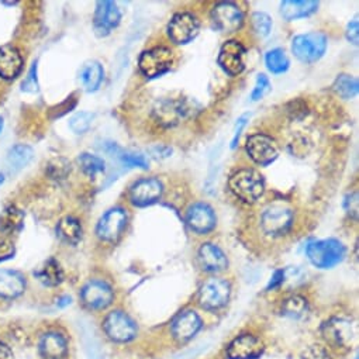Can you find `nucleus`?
Returning a JSON list of instances; mask_svg holds the SVG:
<instances>
[{"label":"nucleus","instance_id":"obj_1","mask_svg":"<svg viewBox=\"0 0 359 359\" xmlns=\"http://www.w3.org/2000/svg\"><path fill=\"white\" fill-rule=\"evenodd\" d=\"M229 187L231 192L245 203H255L265 191L264 176L250 168L234 172L229 179Z\"/></svg>","mask_w":359,"mask_h":359},{"label":"nucleus","instance_id":"obj_2","mask_svg":"<svg viewBox=\"0 0 359 359\" xmlns=\"http://www.w3.org/2000/svg\"><path fill=\"white\" fill-rule=\"evenodd\" d=\"M309 261L320 269H328L338 265L345 257V247L335 238L313 241L306 248Z\"/></svg>","mask_w":359,"mask_h":359},{"label":"nucleus","instance_id":"obj_3","mask_svg":"<svg viewBox=\"0 0 359 359\" xmlns=\"http://www.w3.org/2000/svg\"><path fill=\"white\" fill-rule=\"evenodd\" d=\"M327 50V37L321 33H307L300 34L292 41V51L294 57L304 62L313 64L317 62Z\"/></svg>","mask_w":359,"mask_h":359},{"label":"nucleus","instance_id":"obj_4","mask_svg":"<svg viewBox=\"0 0 359 359\" xmlns=\"http://www.w3.org/2000/svg\"><path fill=\"white\" fill-rule=\"evenodd\" d=\"M261 230L269 237H282L293 226V212L282 205H273L261 215Z\"/></svg>","mask_w":359,"mask_h":359},{"label":"nucleus","instance_id":"obj_5","mask_svg":"<svg viewBox=\"0 0 359 359\" xmlns=\"http://www.w3.org/2000/svg\"><path fill=\"white\" fill-rule=\"evenodd\" d=\"M173 65V53L166 47H155L144 51L138 60V68L148 79L162 76Z\"/></svg>","mask_w":359,"mask_h":359},{"label":"nucleus","instance_id":"obj_6","mask_svg":"<svg viewBox=\"0 0 359 359\" xmlns=\"http://www.w3.org/2000/svg\"><path fill=\"white\" fill-rule=\"evenodd\" d=\"M231 293V286L222 278L208 279L199 290V304L205 310H217L227 304Z\"/></svg>","mask_w":359,"mask_h":359},{"label":"nucleus","instance_id":"obj_7","mask_svg":"<svg viewBox=\"0 0 359 359\" xmlns=\"http://www.w3.org/2000/svg\"><path fill=\"white\" fill-rule=\"evenodd\" d=\"M103 330L114 342H128L137 337V324L121 310H114L106 316Z\"/></svg>","mask_w":359,"mask_h":359},{"label":"nucleus","instance_id":"obj_8","mask_svg":"<svg viewBox=\"0 0 359 359\" xmlns=\"http://www.w3.org/2000/svg\"><path fill=\"white\" fill-rule=\"evenodd\" d=\"M201 32V23L191 13H177L168 25V36L172 43L185 46L195 40Z\"/></svg>","mask_w":359,"mask_h":359},{"label":"nucleus","instance_id":"obj_9","mask_svg":"<svg viewBox=\"0 0 359 359\" xmlns=\"http://www.w3.org/2000/svg\"><path fill=\"white\" fill-rule=\"evenodd\" d=\"M127 223V210H124L123 208H113L100 217L96 227V234L102 241L116 243L124 233Z\"/></svg>","mask_w":359,"mask_h":359},{"label":"nucleus","instance_id":"obj_10","mask_svg":"<svg viewBox=\"0 0 359 359\" xmlns=\"http://www.w3.org/2000/svg\"><path fill=\"white\" fill-rule=\"evenodd\" d=\"M245 149L250 158L261 166L272 163L279 156V147L275 140L261 133L248 137L245 142Z\"/></svg>","mask_w":359,"mask_h":359},{"label":"nucleus","instance_id":"obj_11","mask_svg":"<svg viewBox=\"0 0 359 359\" xmlns=\"http://www.w3.org/2000/svg\"><path fill=\"white\" fill-rule=\"evenodd\" d=\"M81 300L89 310H103L113 303L114 292L107 282L92 279L82 287Z\"/></svg>","mask_w":359,"mask_h":359},{"label":"nucleus","instance_id":"obj_12","mask_svg":"<svg viewBox=\"0 0 359 359\" xmlns=\"http://www.w3.org/2000/svg\"><path fill=\"white\" fill-rule=\"evenodd\" d=\"M163 187L156 177H142L130 188V201L134 206L144 208L162 198Z\"/></svg>","mask_w":359,"mask_h":359},{"label":"nucleus","instance_id":"obj_13","mask_svg":"<svg viewBox=\"0 0 359 359\" xmlns=\"http://www.w3.org/2000/svg\"><path fill=\"white\" fill-rule=\"evenodd\" d=\"M212 20L223 33L238 32L244 23L243 11L233 2H222L213 8Z\"/></svg>","mask_w":359,"mask_h":359},{"label":"nucleus","instance_id":"obj_14","mask_svg":"<svg viewBox=\"0 0 359 359\" xmlns=\"http://www.w3.org/2000/svg\"><path fill=\"white\" fill-rule=\"evenodd\" d=\"M324 339L335 348H346L352 342L353 330L351 321L339 317L330 318L321 327Z\"/></svg>","mask_w":359,"mask_h":359},{"label":"nucleus","instance_id":"obj_15","mask_svg":"<svg viewBox=\"0 0 359 359\" xmlns=\"http://www.w3.org/2000/svg\"><path fill=\"white\" fill-rule=\"evenodd\" d=\"M244 54H245V48L243 47L241 43H238L236 40L226 41L223 44V47L220 48L219 65L222 67V69L226 74H229L231 76H237L245 68Z\"/></svg>","mask_w":359,"mask_h":359},{"label":"nucleus","instance_id":"obj_16","mask_svg":"<svg viewBox=\"0 0 359 359\" xmlns=\"http://www.w3.org/2000/svg\"><path fill=\"white\" fill-rule=\"evenodd\" d=\"M121 13L116 4L113 2H97L95 18H93V27L99 37H106L110 34L113 29L120 25Z\"/></svg>","mask_w":359,"mask_h":359},{"label":"nucleus","instance_id":"obj_17","mask_svg":"<svg viewBox=\"0 0 359 359\" xmlns=\"http://www.w3.org/2000/svg\"><path fill=\"white\" fill-rule=\"evenodd\" d=\"M201 328H202L201 316L194 310H187L175 317V320L172 321L170 331L176 341L187 342L191 338H194Z\"/></svg>","mask_w":359,"mask_h":359},{"label":"nucleus","instance_id":"obj_18","mask_svg":"<svg viewBox=\"0 0 359 359\" xmlns=\"http://www.w3.org/2000/svg\"><path fill=\"white\" fill-rule=\"evenodd\" d=\"M265 346L262 341L251 334H243L237 337L227 348L230 359H258Z\"/></svg>","mask_w":359,"mask_h":359},{"label":"nucleus","instance_id":"obj_19","mask_svg":"<svg viewBox=\"0 0 359 359\" xmlns=\"http://www.w3.org/2000/svg\"><path fill=\"white\" fill-rule=\"evenodd\" d=\"M215 210L206 203H196L189 208L187 213V223L192 231L198 234H208L216 227Z\"/></svg>","mask_w":359,"mask_h":359},{"label":"nucleus","instance_id":"obj_20","mask_svg":"<svg viewBox=\"0 0 359 359\" xmlns=\"http://www.w3.org/2000/svg\"><path fill=\"white\" fill-rule=\"evenodd\" d=\"M39 351L44 359H65L68 355V339L58 331H47L40 338Z\"/></svg>","mask_w":359,"mask_h":359},{"label":"nucleus","instance_id":"obj_21","mask_svg":"<svg viewBox=\"0 0 359 359\" xmlns=\"http://www.w3.org/2000/svg\"><path fill=\"white\" fill-rule=\"evenodd\" d=\"M27 280L26 276L13 269H0V297L2 299H16L22 296L26 290Z\"/></svg>","mask_w":359,"mask_h":359},{"label":"nucleus","instance_id":"obj_22","mask_svg":"<svg viewBox=\"0 0 359 359\" xmlns=\"http://www.w3.org/2000/svg\"><path fill=\"white\" fill-rule=\"evenodd\" d=\"M187 113V107L182 102L165 99L156 103L154 109V116L156 121L165 127H170L177 124L184 118Z\"/></svg>","mask_w":359,"mask_h":359},{"label":"nucleus","instance_id":"obj_23","mask_svg":"<svg viewBox=\"0 0 359 359\" xmlns=\"http://www.w3.org/2000/svg\"><path fill=\"white\" fill-rule=\"evenodd\" d=\"M23 69V57L13 46L0 47V78L12 81L20 75Z\"/></svg>","mask_w":359,"mask_h":359},{"label":"nucleus","instance_id":"obj_24","mask_svg":"<svg viewBox=\"0 0 359 359\" xmlns=\"http://www.w3.org/2000/svg\"><path fill=\"white\" fill-rule=\"evenodd\" d=\"M199 261L208 272H222L229 266L226 254L220 247L212 243H206L199 250Z\"/></svg>","mask_w":359,"mask_h":359},{"label":"nucleus","instance_id":"obj_25","mask_svg":"<svg viewBox=\"0 0 359 359\" xmlns=\"http://www.w3.org/2000/svg\"><path fill=\"white\" fill-rule=\"evenodd\" d=\"M318 8L317 2L313 0H285L280 4V15L285 20L293 22L309 18Z\"/></svg>","mask_w":359,"mask_h":359},{"label":"nucleus","instance_id":"obj_26","mask_svg":"<svg viewBox=\"0 0 359 359\" xmlns=\"http://www.w3.org/2000/svg\"><path fill=\"white\" fill-rule=\"evenodd\" d=\"M79 79L86 92H96L104 79V69L102 64L97 61L86 62L81 69Z\"/></svg>","mask_w":359,"mask_h":359},{"label":"nucleus","instance_id":"obj_27","mask_svg":"<svg viewBox=\"0 0 359 359\" xmlns=\"http://www.w3.org/2000/svg\"><path fill=\"white\" fill-rule=\"evenodd\" d=\"M104 151L116 158L117 161H120L123 165L126 166H130V168H142V169H148V161L144 155L141 154H133V152H128L126 149H123L121 147H118L117 144L114 142H107L104 144Z\"/></svg>","mask_w":359,"mask_h":359},{"label":"nucleus","instance_id":"obj_28","mask_svg":"<svg viewBox=\"0 0 359 359\" xmlns=\"http://www.w3.org/2000/svg\"><path fill=\"white\" fill-rule=\"evenodd\" d=\"M34 158V149L26 144H18L12 147L6 156V163L11 172H19L25 169Z\"/></svg>","mask_w":359,"mask_h":359},{"label":"nucleus","instance_id":"obj_29","mask_svg":"<svg viewBox=\"0 0 359 359\" xmlns=\"http://www.w3.org/2000/svg\"><path fill=\"white\" fill-rule=\"evenodd\" d=\"M34 275L44 286H50V287L58 286L64 282V271L60 262L54 258H50L48 261H46Z\"/></svg>","mask_w":359,"mask_h":359},{"label":"nucleus","instance_id":"obj_30","mask_svg":"<svg viewBox=\"0 0 359 359\" xmlns=\"http://www.w3.org/2000/svg\"><path fill=\"white\" fill-rule=\"evenodd\" d=\"M57 234L67 244L75 245L82 240L83 230H82L79 220L68 216V217H64L60 220V223L57 226Z\"/></svg>","mask_w":359,"mask_h":359},{"label":"nucleus","instance_id":"obj_31","mask_svg":"<svg viewBox=\"0 0 359 359\" xmlns=\"http://www.w3.org/2000/svg\"><path fill=\"white\" fill-rule=\"evenodd\" d=\"M25 226V215L16 206H9L0 216V231L6 236L19 233Z\"/></svg>","mask_w":359,"mask_h":359},{"label":"nucleus","instance_id":"obj_32","mask_svg":"<svg viewBox=\"0 0 359 359\" xmlns=\"http://www.w3.org/2000/svg\"><path fill=\"white\" fill-rule=\"evenodd\" d=\"M78 162H79V166L83 170V173L88 175L89 177H96L97 175H100L106 170L104 161L100 156L89 154V152H82L78 156Z\"/></svg>","mask_w":359,"mask_h":359},{"label":"nucleus","instance_id":"obj_33","mask_svg":"<svg viewBox=\"0 0 359 359\" xmlns=\"http://www.w3.org/2000/svg\"><path fill=\"white\" fill-rule=\"evenodd\" d=\"M265 64H266V68L276 75L286 72L290 65L289 58L282 48H275L268 51L265 55Z\"/></svg>","mask_w":359,"mask_h":359},{"label":"nucleus","instance_id":"obj_34","mask_svg":"<svg viewBox=\"0 0 359 359\" xmlns=\"http://www.w3.org/2000/svg\"><path fill=\"white\" fill-rule=\"evenodd\" d=\"M332 89L342 99H352L358 95L359 83H358V79L351 76V75H339L335 79V82L332 85Z\"/></svg>","mask_w":359,"mask_h":359},{"label":"nucleus","instance_id":"obj_35","mask_svg":"<svg viewBox=\"0 0 359 359\" xmlns=\"http://www.w3.org/2000/svg\"><path fill=\"white\" fill-rule=\"evenodd\" d=\"M309 310V303L302 296H292L286 299L282 304V314L290 318H300L306 316Z\"/></svg>","mask_w":359,"mask_h":359},{"label":"nucleus","instance_id":"obj_36","mask_svg":"<svg viewBox=\"0 0 359 359\" xmlns=\"http://www.w3.org/2000/svg\"><path fill=\"white\" fill-rule=\"evenodd\" d=\"M93 118H95V114L89 111H79L69 120V128L75 134H85L90 128Z\"/></svg>","mask_w":359,"mask_h":359},{"label":"nucleus","instance_id":"obj_37","mask_svg":"<svg viewBox=\"0 0 359 359\" xmlns=\"http://www.w3.org/2000/svg\"><path fill=\"white\" fill-rule=\"evenodd\" d=\"M252 26L259 37H266L272 29V19L264 12H257L252 15Z\"/></svg>","mask_w":359,"mask_h":359},{"label":"nucleus","instance_id":"obj_38","mask_svg":"<svg viewBox=\"0 0 359 359\" xmlns=\"http://www.w3.org/2000/svg\"><path fill=\"white\" fill-rule=\"evenodd\" d=\"M271 90V82L268 79V76H265L264 74H259L257 76V83H255V88L251 93V100L252 102H257V100H261L266 93H269Z\"/></svg>","mask_w":359,"mask_h":359},{"label":"nucleus","instance_id":"obj_39","mask_svg":"<svg viewBox=\"0 0 359 359\" xmlns=\"http://www.w3.org/2000/svg\"><path fill=\"white\" fill-rule=\"evenodd\" d=\"M300 359H331L328 351L321 345H310L307 346L302 355Z\"/></svg>","mask_w":359,"mask_h":359},{"label":"nucleus","instance_id":"obj_40","mask_svg":"<svg viewBox=\"0 0 359 359\" xmlns=\"http://www.w3.org/2000/svg\"><path fill=\"white\" fill-rule=\"evenodd\" d=\"M15 254H16L15 244L5 237H0V262L13 258Z\"/></svg>","mask_w":359,"mask_h":359},{"label":"nucleus","instance_id":"obj_41","mask_svg":"<svg viewBox=\"0 0 359 359\" xmlns=\"http://www.w3.org/2000/svg\"><path fill=\"white\" fill-rule=\"evenodd\" d=\"M61 163V159H55L50 163L48 166V172L53 177H65L68 170H71V166L68 165V162L65 161L64 165H60Z\"/></svg>","mask_w":359,"mask_h":359},{"label":"nucleus","instance_id":"obj_42","mask_svg":"<svg viewBox=\"0 0 359 359\" xmlns=\"http://www.w3.org/2000/svg\"><path fill=\"white\" fill-rule=\"evenodd\" d=\"M23 90L26 92H37L39 90V82H37V62L32 67L29 76L23 82Z\"/></svg>","mask_w":359,"mask_h":359},{"label":"nucleus","instance_id":"obj_43","mask_svg":"<svg viewBox=\"0 0 359 359\" xmlns=\"http://www.w3.org/2000/svg\"><path fill=\"white\" fill-rule=\"evenodd\" d=\"M248 118H250V114H244L241 116L238 120H237V124H236V128H234V134H233V140H231V149H236L237 145H238V141H240V137H241V133L244 130V127L247 126L248 123Z\"/></svg>","mask_w":359,"mask_h":359},{"label":"nucleus","instance_id":"obj_44","mask_svg":"<svg viewBox=\"0 0 359 359\" xmlns=\"http://www.w3.org/2000/svg\"><path fill=\"white\" fill-rule=\"evenodd\" d=\"M346 39L349 43L352 44H358V40H359V27H358V19L355 18L352 22H349L348 27H346Z\"/></svg>","mask_w":359,"mask_h":359},{"label":"nucleus","instance_id":"obj_45","mask_svg":"<svg viewBox=\"0 0 359 359\" xmlns=\"http://www.w3.org/2000/svg\"><path fill=\"white\" fill-rule=\"evenodd\" d=\"M283 282H285V271H283V269H279V271H276V272L273 273V276H272V279H271V282H269V285H268V290L279 287Z\"/></svg>","mask_w":359,"mask_h":359},{"label":"nucleus","instance_id":"obj_46","mask_svg":"<svg viewBox=\"0 0 359 359\" xmlns=\"http://www.w3.org/2000/svg\"><path fill=\"white\" fill-rule=\"evenodd\" d=\"M345 209H346V212H348L349 215L353 213V215L356 216V213H358V195H356V194H352L351 196L346 198V201H345Z\"/></svg>","mask_w":359,"mask_h":359},{"label":"nucleus","instance_id":"obj_47","mask_svg":"<svg viewBox=\"0 0 359 359\" xmlns=\"http://www.w3.org/2000/svg\"><path fill=\"white\" fill-rule=\"evenodd\" d=\"M0 359H15L12 348L4 341H0Z\"/></svg>","mask_w":359,"mask_h":359},{"label":"nucleus","instance_id":"obj_48","mask_svg":"<svg viewBox=\"0 0 359 359\" xmlns=\"http://www.w3.org/2000/svg\"><path fill=\"white\" fill-rule=\"evenodd\" d=\"M69 303H71V297H68V296L61 297L60 302H58V307H65V306H68Z\"/></svg>","mask_w":359,"mask_h":359},{"label":"nucleus","instance_id":"obj_49","mask_svg":"<svg viewBox=\"0 0 359 359\" xmlns=\"http://www.w3.org/2000/svg\"><path fill=\"white\" fill-rule=\"evenodd\" d=\"M4 126H5V121H4V117H0V133H2V130H4Z\"/></svg>","mask_w":359,"mask_h":359},{"label":"nucleus","instance_id":"obj_50","mask_svg":"<svg viewBox=\"0 0 359 359\" xmlns=\"http://www.w3.org/2000/svg\"><path fill=\"white\" fill-rule=\"evenodd\" d=\"M4 182H5V175H4V173H0V187L4 185Z\"/></svg>","mask_w":359,"mask_h":359}]
</instances>
